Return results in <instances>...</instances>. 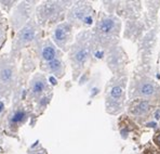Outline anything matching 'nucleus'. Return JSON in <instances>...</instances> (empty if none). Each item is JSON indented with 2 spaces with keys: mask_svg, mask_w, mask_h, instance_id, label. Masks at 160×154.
Returning a JSON list of instances; mask_svg holds the SVG:
<instances>
[{
  "mask_svg": "<svg viewBox=\"0 0 160 154\" xmlns=\"http://www.w3.org/2000/svg\"><path fill=\"white\" fill-rule=\"evenodd\" d=\"M156 85L150 80H143L138 84V88H136V92H138V96L145 97V98L152 97L156 93Z\"/></svg>",
  "mask_w": 160,
  "mask_h": 154,
  "instance_id": "obj_12",
  "label": "nucleus"
},
{
  "mask_svg": "<svg viewBox=\"0 0 160 154\" xmlns=\"http://www.w3.org/2000/svg\"><path fill=\"white\" fill-rule=\"evenodd\" d=\"M41 39H43V29L39 26L34 15L21 29L12 37V47L9 53L18 60L23 50L34 48Z\"/></svg>",
  "mask_w": 160,
  "mask_h": 154,
  "instance_id": "obj_1",
  "label": "nucleus"
},
{
  "mask_svg": "<svg viewBox=\"0 0 160 154\" xmlns=\"http://www.w3.org/2000/svg\"><path fill=\"white\" fill-rule=\"evenodd\" d=\"M8 32H9V21L6 18L4 13L0 10V51L4 47L8 39Z\"/></svg>",
  "mask_w": 160,
  "mask_h": 154,
  "instance_id": "obj_13",
  "label": "nucleus"
},
{
  "mask_svg": "<svg viewBox=\"0 0 160 154\" xmlns=\"http://www.w3.org/2000/svg\"><path fill=\"white\" fill-rule=\"evenodd\" d=\"M74 27L68 22H62L54 26L51 33V41L62 52L68 51L72 42Z\"/></svg>",
  "mask_w": 160,
  "mask_h": 154,
  "instance_id": "obj_10",
  "label": "nucleus"
},
{
  "mask_svg": "<svg viewBox=\"0 0 160 154\" xmlns=\"http://www.w3.org/2000/svg\"><path fill=\"white\" fill-rule=\"evenodd\" d=\"M16 3H18V1H14V0H10V1L1 0V1H0V7H1V9H2L1 11L7 14L11 13V11H12V9L15 7Z\"/></svg>",
  "mask_w": 160,
  "mask_h": 154,
  "instance_id": "obj_16",
  "label": "nucleus"
},
{
  "mask_svg": "<svg viewBox=\"0 0 160 154\" xmlns=\"http://www.w3.org/2000/svg\"><path fill=\"white\" fill-rule=\"evenodd\" d=\"M66 19L72 27H89L94 22V10L86 2H74L67 10Z\"/></svg>",
  "mask_w": 160,
  "mask_h": 154,
  "instance_id": "obj_8",
  "label": "nucleus"
},
{
  "mask_svg": "<svg viewBox=\"0 0 160 154\" xmlns=\"http://www.w3.org/2000/svg\"><path fill=\"white\" fill-rule=\"evenodd\" d=\"M160 117V111H158V112L156 113V118H159Z\"/></svg>",
  "mask_w": 160,
  "mask_h": 154,
  "instance_id": "obj_18",
  "label": "nucleus"
},
{
  "mask_svg": "<svg viewBox=\"0 0 160 154\" xmlns=\"http://www.w3.org/2000/svg\"><path fill=\"white\" fill-rule=\"evenodd\" d=\"M126 78H115L107 87L106 92V111L110 114H116L122 110L124 97Z\"/></svg>",
  "mask_w": 160,
  "mask_h": 154,
  "instance_id": "obj_9",
  "label": "nucleus"
},
{
  "mask_svg": "<svg viewBox=\"0 0 160 154\" xmlns=\"http://www.w3.org/2000/svg\"><path fill=\"white\" fill-rule=\"evenodd\" d=\"M144 154H154V153H152V152H145Z\"/></svg>",
  "mask_w": 160,
  "mask_h": 154,
  "instance_id": "obj_19",
  "label": "nucleus"
},
{
  "mask_svg": "<svg viewBox=\"0 0 160 154\" xmlns=\"http://www.w3.org/2000/svg\"><path fill=\"white\" fill-rule=\"evenodd\" d=\"M32 116V105L27 103L15 102L13 103L12 108L8 111V113L3 117L2 129L7 136L18 138V130L22 126H24Z\"/></svg>",
  "mask_w": 160,
  "mask_h": 154,
  "instance_id": "obj_3",
  "label": "nucleus"
},
{
  "mask_svg": "<svg viewBox=\"0 0 160 154\" xmlns=\"http://www.w3.org/2000/svg\"><path fill=\"white\" fill-rule=\"evenodd\" d=\"M18 60L10 53L0 54V99L9 101L18 80Z\"/></svg>",
  "mask_w": 160,
  "mask_h": 154,
  "instance_id": "obj_4",
  "label": "nucleus"
},
{
  "mask_svg": "<svg viewBox=\"0 0 160 154\" xmlns=\"http://www.w3.org/2000/svg\"><path fill=\"white\" fill-rule=\"evenodd\" d=\"M150 110V104L148 101H138L130 108V113L134 116H143Z\"/></svg>",
  "mask_w": 160,
  "mask_h": 154,
  "instance_id": "obj_14",
  "label": "nucleus"
},
{
  "mask_svg": "<svg viewBox=\"0 0 160 154\" xmlns=\"http://www.w3.org/2000/svg\"><path fill=\"white\" fill-rule=\"evenodd\" d=\"M154 140H155V142H156L157 146H158L159 148H160V134H158V135H156V136H155Z\"/></svg>",
  "mask_w": 160,
  "mask_h": 154,
  "instance_id": "obj_17",
  "label": "nucleus"
},
{
  "mask_svg": "<svg viewBox=\"0 0 160 154\" xmlns=\"http://www.w3.org/2000/svg\"><path fill=\"white\" fill-rule=\"evenodd\" d=\"M50 93H53V85L50 84L47 75L41 72L35 73L29 79L25 91V103L32 105L40 98Z\"/></svg>",
  "mask_w": 160,
  "mask_h": 154,
  "instance_id": "obj_6",
  "label": "nucleus"
},
{
  "mask_svg": "<svg viewBox=\"0 0 160 154\" xmlns=\"http://www.w3.org/2000/svg\"><path fill=\"white\" fill-rule=\"evenodd\" d=\"M120 30V22L112 15L103 16L96 24L95 34L98 39H105L106 41L118 36Z\"/></svg>",
  "mask_w": 160,
  "mask_h": 154,
  "instance_id": "obj_11",
  "label": "nucleus"
},
{
  "mask_svg": "<svg viewBox=\"0 0 160 154\" xmlns=\"http://www.w3.org/2000/svg\"><path fill=\"white\" fill-rule=\"evenodd\" d=\"M37 3L38 1H21L15 4L9 19V27L12 32V37L32 18Z\"/></svg>",
  "mask_w": 160,
  "mask_h": 154,
  "instance_id": "obj_7",
  "label": "nucleus"
},
{
  "mask_svg": "<svg viewBox=\"0 0 160 154\" xmlns=\"http://www.w3.org/2000/svg\"><path fill=\"white\" fill-rule=\"evenodd\" d=\"M72 4V1H43L37 4L34 18L42 29L54 27L62 23Z\"/></svg>",
  "mask_w": 160,
  "mask_h": 154,
  "instance_id": "obj_2",
  "label": "nucleus"
},
{
  "mask_svg": "<svg viewBox=\"0 0 160 154\" xmlns=\"http://www.w3.org/2000/svg\"><path fill=\"white\" fill-rule=\"evenodd\" d=\"M89 33H81L77 36L74 45L68 50V60L72 68V78L76 80L86 66L91 56V47L89 45Z\"/></svg>",
  "mask_w": 160,
  "mask_h": 154,
  "instance_id": "obj_5",
  "label": "nucleus"
},
{
  "mask_svg": "<svg viewBox=\"0 0 160 154\" xmlns=\"http://www.w3.org/2000/svg\"><path fill=\"white\" fill-rule=\"evenodd\" d=\"M27 154H49L47 149H44L38 141L34 143L29 149L27 150Z\"/></svg>",
  "mask_w": 160,
  "mask_h": 154,
  "instance_id": "obj_15",
  "label": "nucleus"
}]
</instances>
